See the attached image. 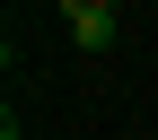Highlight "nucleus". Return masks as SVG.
Returning a JSON list of instances; mask_svg holds the SVG:
<instances>
[{
  "label": "nucleus",
  "mask_w": 158,
  "mask_h": 140,
  "mask_svg": "<svg viewBox=\"0 0 158 140\" xmlns=\"http://www.w3.org/2000/svg\"><path fill=\"white\" fill-rule=\"evenodd\" d=\"M62 26H70V44H79V53H114L123 18H114V9H97V0H62Z\"/></svg>",
  "instance_id": "f257e3e1"
},
{
  "label": "nucleus",
  "mask_w": 158,
  "mask_h": 140,
  "mask_svg": "<svg viewBox=\"0 0 158 140\" xmlns=\"http://www.w3.org/2000/svg\"><path fill=\"white\" fill-rule=\"evenodd\" d=\"M97 9H123V0H97Z\"/></svg>",
  "instance_id": "f03ea898"
}]
</instances>
